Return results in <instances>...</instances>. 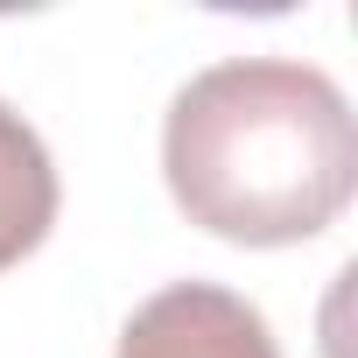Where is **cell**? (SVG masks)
Segmentation results:
<instances>
[{"mask_svg":"<svg viewBox=\"0 0 358 358\" xmlns=\"http://www.w3.org/2000/svg\"><path fill=\"white\" fill-rule=\"evenodd\" d=\"M162 176L211 239L302 246L351 204L358 127L316 64L225 57L176 92L162 120Z\"/></svg>","mask_w":358,"mask_h":358,"instance_id":"6da1fadb","label":"cell"},{"mask_svg":"<svg viewBox=\"0 0 358 358\" xmlns=\"http://www.w3.org/2000/svg\"><path fill=\"white\" fill-rule=\"evenodd\" d=\"M113 358H281V351L246 295L218 281H169L127 316Z\"/></svg>","mask_w":358,"mask_h":358,"instance_id":"7a4b0ae2","label":"cell"},{"mask_svg":"<svg viewBox=\"0 0 358 358\" xmlns=\"http://www.w3.org/2000/svg\"><path fill=\"white\" fill-rule=\"evenodd\" d=\"M57 225V169L43 134L0 99V274L29 260Z\"/></svg>","mask_w":358,"mask_h":358,"instance_id":"3957f363","label":"cell"}]
</instances>
